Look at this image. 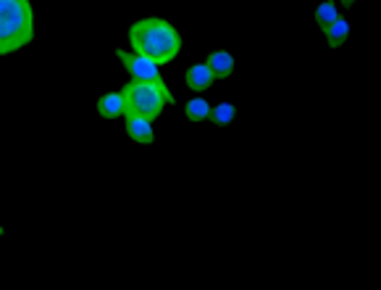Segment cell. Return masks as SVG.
Here are the masks:
<instances>
[{
    "instance_id": "obj_1",
    "label": "cell",
    "mask_w": 381,
    "mask_h": 290,
    "mask_svg": "<svg viewBox=\"0 0 381 290\" xmlns=\"http://www.w3.org/2000/svg\"><path fill=\"white\" fill-rule=\"evenodd\" d=\"M129 43L134 48V56L145 61L156 63H171L179 51H182V35L176 32V26L168 24L166 19H142L129 29Z\"/></svg>"
},
{
    "instance_id": "obj_2",
    "label": "cell",
    "mask_w": 381,
    "mask_h": 290,
    "mask_svg": "<svg viewBox=\"0 0 381 290\" xmlns=\"http://www.w3.org/2000/svg\"><path fill=\"white\" fill-rule=\"evenodd\" d=\"M35 37V14L26 0H0V56L21 51Z\"/></svg>"
},
{
    "instance_id": "obj_3",
    "label": "cell",
    "mask_w": 381,
    "mask_h": 290,
    "mask_svg": "<svg viewBox=\"0 0 381 290\" xmlns=\"http://www.w3.org/2000/svg\"><path fill=\"white\" fill-rule=\"evenodd\" d=\"M122 98L124 116H139V119H148V122L161 116L166 103H173L171 90L166 88L163 79H158V82H134L132 79L122 90Z\"/></svg>"
},
{
    "instance_id": "obj_4",
    "label": "cell",
    "mask_w": 381,
    "mask_h": 290,
    "mask_svg": "<svg viewBox=\"0 0 381 290\" xmlns=\"http://www.w3.org/2000/svg\"><path fill=\"white\" fill-rule=\"evenodd\" d=\"M116 56L122 58L124 69L129 71L134 82H158L161 79V71H158L156 63H150L145 58L134 56V53H124V51H116Z\"/></svg>"
},
{
    "instance_id": "obj_5",
    "label": "cell",
    "mask_w": 381,
    "mask_h": 290,
    "mask_svg": "<svg viewBox=\"0 0 381 290\" xmlns=\"http://www.w3.org/2000/svg\"><path fill=\"white\" fill-rule=\"evenodd\" d=\"M124 122H127V135H129L134 143H139V145H153V143H156L153 122L139 119V116H124Z\"/></svg>"
},
{
    "instance_id": "obj_6",
    "label": "cell",
    "mask_w": 381,
    "mask_h": 290,
    "mask_svg": "<svg viewBox=\"0 0 381 290\" xmlns=\"http://www.w3.org/2000/svg\"><path fill=\"white\" fill-rule=\"evenodd\" d=\"M205 66L210 69L213 79H226V77H232V71H234V56L229 51H213L208 56Z\"/></svg>"
},
{
    "instance_id": "obj_7",
    "label": "cell",
    "mask_w": 381,
    "mask_h": 290,
    "mask_svg": "<svg viewBox=\"0 0 381 290\" xmlns=\"http://www.w3.org/2000/svg\"><path fill=\"white\" fill-rule=\"evenodd\" d=\"M184 79H187V88L195 90V93H203V90H208L210 85L216 82L205 63H195V66H190L187 74H184Z\"/></svg>"
},
{
    "instance_id": "obj_8",
    "label": "cell",
    "mask_w": 381,
    "mask_h": 290,
    "mask_svg": "<svg viewBox=\"0 0 381 290\" xmlns=\"http://www.w3.org/2000/svg\"><path fill=\"white\" fill-rule=\"evenodd\" d=\"M97 114L103 119H119L124 116V98L122 93H105L97 100Z\"/></svg>"
},
{
    "instance_id": "obj_9",
    "label": "cell",
    "mask_w": 381,
    "mask_h": 290,
    "mask_svg": "<svg viewBox=\"0 0 381 290\" xmlns=\"http://www.w3.org/2000/svg\"><path fill=\"white\" fill-rule=\"evenodd\" d=\"M326 35V43H329V48H339V45H345L347 43V37H350V21L347 19L339 16L334 24L323 32Z\"/></svg>"
},
{
    "instance_id": "obj_10",
    "label": "cell",
    "mask_w": 381,
    "mask_h": 290,
    "mask_svg": "<svg viewBox=\"0 0 381 290\" xmlns=\"http://www.w3.org/2000/svg\"><path fill=\"white\" fill-rule=\"evenodd\" d=\"M184 116H187L190 122H208V116H210L208 100H205V98H192V100H187Z\"/></svg>"
},
{
    "instance_id": "obj_11",
    "label": "cell",
    "mask_w": 381,
    "mask_h": 290,
    "mask_svg": "<svg viewBox=\"0 0 381 290\" xmlns=\"http://www.w3.org/2000/svg\"><path fill=\"white\" fill-rule=\"evenodd\" d=\"M234 116H237V105L234 103H218L210 108V122L216 124V127H226V124L234 122Z\"/></svg>"
},
{
    "instance_id": "obj_12",
    "label": "cell",
    "mask_w": 381,
    "mask_h": 290,
    "mask_svg": "<svg viewBox=\"0 0 381 290\" xmlns=\"http://www.w3.org/2000/svg\"><path fill=\"white\" fill-rule=\"evenodd\" d=\"M339 19V9H337V3H321L318 9H316V24L326 32L334 21Z\"/></svg>"
},
{
    "instance_id": "obj_13",
    "label": "cell",
    "mask_w": 381,
    "mask_h": 290,
    "mask_svg": "<svg viewBox=\"0 0 381 290\" xmlns=\"http://www.w3.org/2000/svg\"><path fill=\"white\" fill-rule=\"evenodd\" d=\"M0 235H3V227H0Z\"/></svg>"
}]
</instances>
